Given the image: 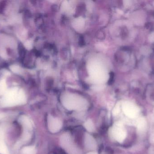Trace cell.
I'll return each mask as SVG.
<instances>
[{"label": "cell", "mask_w": 154, "mask_h": 154, "mask_svg": "<svg viewBox=\"0 0 154 154\" xmlns=\"http://www.w3.org/2000/svg\"><path fill=\"white\" fill-rule=\"evenodd\" d=\"M111 134L113 137L119 142H123L126 137V132L122 125L119 123L114 125L111 129Z\"/></svg>", "instance_id": "3"}, {"label": "cell", "mask_w": 154, "mask_h": 154, "mask_svg": "<svg viewBox=\"0 0 154 154\" xmlns=\"http://www.w3.org/2000/svg\"><path fill=\"white\" fill-rule=\"evenodd\" d=\"M0 153L1 154H9L8 150L3 139V135L0 131Z\"/></svg>", "instance_id": "8"}, {"label": "cell", "mask_w": 154, "mask_h": 154, "mask_svg": "<svg viewBox=\"0 0 154 154\" xmlns=\"http://www.w3.org/2000/svg\"><path fill=\"white\" fill-rule=\"evenodd\" d=\"M84 125L87 131L89 132H93L95 131V126L91 120H89L86 121Z\"/></svg>", "instance_id": "9"}, {"label": "cell", "mask_w": 154, "mask_h": 154, "mask_svg": "<svg viewBox=\"0 0 154 154\" xmlns=\"http://www.w3.org/2000/svg\"><path fill=\"white\" fill-rule=\"evenodd\" d=\"M20 122L25 130V132H28L32 129V124L31 121L27 117L23 116L21 117Z\"/></svg>", "instance_id": "7"}, {"label": "cell", "mask_w": 154, "mask_h": 154, "mask_svg": "<svg viewBox=\"0 0 154 154\" xmlns=\"http://www.w3.org/2000/svg\"><path fill=\"white\" fill-rule=\"evenodd\" d=\"M65 107L69 110H82L85 109L86 104L84 100L74 97H66L63 100Z\"/></svg>", "instance_id": "2"}, {"label": "cell", "mask_w": 154, "mask_h": 154, "mask_svg": "<svg viewBox=\"0 0 154 154\" xmlns=\"http://www.w3.org/2000/svg\"><path fill=\"white\" fill-rule=\"evenodd\" d=\"M84 145L86 148L89 150H94L97 147L96 140L90 135L86 133L84 137Z\"/></svg>", "instance_id": "5"}, {"label": "cell", "mask_w": 154, "mask_h": 154, "mask_svg": "<svg viewBox=\"0 0 154 154\" xmlns=\"http://www.w3.org/2000/svg\"><path fill=\"white\" fill-rule=\"evenodd\" d=\"M60 144L69 154H82L81 150L74 144L70 135L65 133L60 139Z\"/></svg>", "instance_id": "1"}, {"label": "cell", "mask_w": 154, "mask_h": 154, "mask_svg": "<svg viewBox=\"0 0 154 154\" xmlns=\"http://www.w3.org/2000/svg\"><path fill=\"white\" fill-rule=\"evenodd\" d=\"M47 124L49 131L52 133H57L61 129L62 123L58 118L49 115L47 118Z\"/></svg>", "instance_id": "4"}, {"label": "cell", "mask_w": 154, "mask_h": 154, "mask_svg": "<svg viewBox=\"0 0 154 154\" xmlns=\"http://www.w3.org/2000/svg\"><path fill=\"white\" fill-rule=\"evenodd\" d=\"M22 153L23 154H35L36 149L33 146L25 147L22 150Z\"/></svg>", "instance_id": "10"}, {"label": "cell", "mask_w": 154, "mask_h": 154, "mask_svg": "<svg viewBox=\"0 0 154 154\" xmlns=\"http://www.w3.org/2000/svg\"><path fill=\"white\" fill-rule=\"evenodd\" d=\"M110 80L109 81V84L110 85L112 84V82L113 81V80H114V75L113 73H111L110 74Z\"/></svg>", "instance_id": "11"}, {"label": "cell", "mask_w": 154, "mask_h": 154, "mask_svg": "<svg viewBox=\"0 0 154 154\" xmlns=\"http://www.w3.org/2000/svg\"><path fill=\"white\" fill-rule=\"evenodd\" d=\"M123 110L124 114L131 118H134L137 114L136 109L133 105L129 104H125L123 106Z\"/></svg>", "instance_id": "6"}, {"label": "cell", "mask_w": 154, "mask_h": 154, "mask_svg": "<svg viewBox=\"0 0 154 154\" xmlns=\"http://www.w3.org/2000/svg\"><path fill=\"white\" fill-rule=\"evenodd\" d=\"M87 154H97V153H96L95 152H89V153H87Z\"/></svg>", "instance_id": "12"}]
</instances>
